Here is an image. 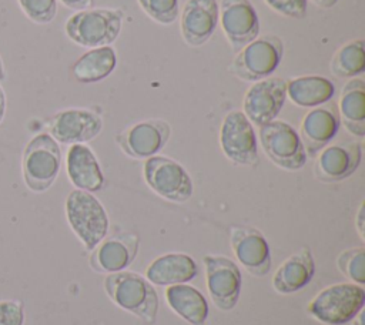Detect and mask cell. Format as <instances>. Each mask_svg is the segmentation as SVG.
<instances>
[{
    "mask_svg": "<svg viewBox=\"0 0 365 325\" xmlns=\"http://www.w3.org/2000/svg\"><path fill=\"white\" fill-rule=\"evenodd\" d=\"M104 289L121 309L148 325L155 322L160 301L153 284L145 277L130 271L111 272L104 278Z\"/></svg>",
    "mask_w": 365,
    "mask_h": 325,
    "instance_id": "obj_1",
    "label": "cell"
},
{
    "mask_svg": "<svg viewBox=\"0 0 365 325\" xmlns=\"http://www.w3.org/2000/svg\"><path fill=\"white\" fill-rule=\"evenodd\" d=\"M61 150L48 134L40 133L29 140L21 155V175L24 185L36 194L47 191L58 177Z\"/></svg>",
    "mask_w": 365,
    "mask_h": 325,
    "instance_id": "obj_2",
    "label": "cell"
},
{
    "mask_svg": "<svg viewBox=\"0 0 365 325\" xmlns=\"http://www.w3.org/2000/svg\"><path fill=\"white\" fill-rule=\"evenodd\" d=\"M121 24L123 13L117 9H87L67 19L64 33L77 46L97 48L114 43Z\"/></svg>",
    "mask_w": 365,
    "mask_h": 325,
    "instance_id": "obj_3",
    "label": "cell"
},
{
    "mask_svg": "<svg viewBox=\"0 0 365 325\" xmlns=\"http://www.w3.org/2000/svg\"><path fill=\"white\" fill-rule=\"evenodd\" d=\"M365 289L354 282H336L321 289L308 304V314L325 325L351 322L364 309Z\"/></svg>",
    "mask_w": 365,
    "mask_h": 325,
    "instance_id": "obj_4",
    "label": "cell"
},
{
    "mask_svg": "<svg viewBox=\"0 0 365 325\" xmlns=\"http://www.w3.org/2000/svg\"><path fill=\"white\" fill-rule=\"evenodd\" d=\"M67 222L86 249L91 251L108 232V215L103 204L88 191L73 190L66 197Z\"/></svg>",
    "mask_w": 365,
    "mask_h": 325,
    "instance_id": "obj_5",
    "label": "cell"
},
{
    "mask_svg": "<svg viewBox=\"0 0 365 325\" xmlns=\"http://www.w3.org/2000/svg\"><path fill=\"white\" fill-rule=\"evenodd\" d=\"M259 143L265 155L279 168L301 170L307 162V151L298 131L282 120H272L258 127Z\"/></svg>",
    "mask_w": 365,
    "mask_h": 325,
    "instance_id": "obj_6",
    "label": "cell"
},
{
    "mask_svg": "<svg viewBox=\"0 0 365 325\" xmlns=\"http://www.w3.org/2000/svg\"><path fill=\"white\" fill-rule=\"evenodd\" d=\"M284 43L275 34L257 37L244 46L235 56L231 70L245 81H258L269 77L281 63Z\"/></svg>",
    "mask_w": 365,
    "mask_h": 325,
    "instance_id": "obj_7",
    "label": "cell"
},
{
    "mask_svg": "<svg viewBox=\"0 0 365 325\" xmlns=\"http://www.w3.org/2000/svg\"><path fill=\"white\" fill-rule=\"evenodd\" d=\"M147 185L160 197L173 202H185L194 192L187 170L173 158L153 155L145 158L143 168Z\"/></svg>",
    "mask_w": 365,
    "mask_h": 325,
    "instance_id": "obj_8",
    "label": "cell"
},
{
    "mask_svg": "<svg viewBox=\"0 0 365 325\" xmlns=\"http://www.w3.org/2000/svg\"><path fill=\"white\" fill-rule=\"evenodd\" d=\"M220 147L234 164L252 167L258 162L257 134L242 111L234 110L224 117L220 128Z\"/></svg>",
    "mask_w": 365,
    "mask_h": 325,
    "instance_id": "obj_9",
    "label": "cell"
},
{
    "mask_svg": "<svg viewBox=\"0 0 365 325\" xmlns=\"http://www.w3.org/2000/svg\"><path fill=\"white\" fill-rule=\"evenodd\" d=\"M287 100V81L269 76L255 81L245 93L242 113L251 124L261 127L277 118Z\"/></svg>",
    "mask_w": 365,
    "mask_h": 325,
    "instance_id": "obj_10",
    "label": "cell"
},
{
    "mask_svg": "<svg viewBox=\"0 0 365 325\" xmlns=\"http://www.w3.org/2000/svg\"><path fill=\"white\" fill-rule=\"evenodd\" d=\"M204 267L207 289L211 301L221 311H231L241 294V271L238 265L224 255H205Z\"/></svg>",
    "mask_w": 365,
    "mask_h": 325,
    "instance_id": "obj_11",
    "label": "cell"
},
{
    "mask_svg": "<svg viewBox=\"0 0 365 325\" xmlns=\"http://www.w3.org/2000/svg\"><path fill=\"white\" fill-rule=\"evenodd\" d=\"M47 128L57 143L84 144L101 133L103 118L87 108H66L51 115Z\"/></svg>",
    "mask_w": 365,
    "mask_h": 325,
    "instance_id": "obj_12",
    "label": "cell"
},
{
    "mask_svg": "<svg viewBox=\"0 0 365 325\" xmlns=\"http://www.w3.org/2000/svg\"><path fill=\"white\" fill-rule=\"evenodd\" d=\"M218 23L234 51H240L259 34V19L250 0H221Z\"/></svg>",
    "mask_w": 365,
    "mask_h": 325,
    "instance_id": "obj_13",
    "label": "cell"
},
{
    "mask_svg": "<svg viewBox=\"0 0 365 325\" xmlns=\"http://www.w3.org/2000/svg\"><path fill=\"white\" fill-rule=\"evenodd\" d=\"M171 135L167 121L153 118L140 121L117 135L121 150L133 158H150L160 153Z\"/></svg>",
    "mask_w": 365,
    "mask_h": 325,
    "instance_id": "obj_14",
    "label": "cell"
},
{
    "mask_svg": "<svg viewBox=\"0 0 365 325\" xmlns=\"http://www.w3.org/2000/svg\"><path fill=\"white\" fill-rule=\"evenodd\" d=\"M362 160V145L356 141H339L325 145L315 161V175L324 182H336L352 175Z\"/></svg>",
    "mask_w": 365,
    "mask_h": 325,
    "instance_id": "obj_15",
    "label": "cell"
},
{
    "mask_svg": "<svg viewBox=\"0 0 365 325\" xmlns=\"http://www.w3.org/2000/svg\"><path fill=\"white\" fill-rule=\"evenodd\" d=\"M231 248L240 264L252 275L264 277L271 269L269 245L261 231L235 225L230 231Z\"/></svg>",
    "mask_w": 365,
    "mask_h": 325,
    "instance_id": "obj_16",
    "label": "cell"
},
{
    "mask_svg": "<svg viewBox=\"0 0 365 325\" xmlns=\"http://www.w3.org/2000/svg\"><path fill=\"white\" fill-rule=\"evenodd\" d=\"M220 20L217 0H187L180 17L184 41L191 47L205 44L214 34Z\"/></svg>",
    "mask_w": 365,
    "mask_h": 325,
    "instance_id": "obj_17",
    "label": "cell"
},
{
    "mask_svg": "<svg viewBox=\"0 0 365 325\" xmlns=\"http://www.w3.org/2000/svg\"><path fill=\"white\" fill-rule=\"evenodd\" d=\"M339 125L338 108L334 104L318 105L309 110L304 115L298 133L307 155L315 157L325 145H328L336 135Z\"/></svg>",
    "mask_w": 365,
    "mask_h": 325,
    "instance_id": "obj_18",
    "label": "cell"
},
{
    "mask_svg": "<svg viewBox=\"0 0 365 325\" xmlns=\"http://www.w3.org/2000/svg\"><path fill=\"white\" fill-rule=\"evenodd\" d=\"M138 252V237L133 232H118L103 238L90 257V265L98 272L124 271Z\"/></svg>",
    "mask_w": 365,
    "mask_h": 325,
    "instance_id": "obj_19",
    "label": "cell"
},
{
    "mask_svg": "<svg viewBox=\"0 0 365 325\" xmlns=\"http://www.w3.org/2000/svg\"><path fill=\"white\" fill-rule=\"evenodd\" d=\"M66 171L70 182L88 192L100 191L104 174L93 150L86 144H71L66 154Z\"/></svg>",
    "mask_w": 365,
    "mask_h": 325,
    "instance_id": "obj_20",
    "label": "cell"
},
{
    "mask_svg": "<svg viewBox=\"0 0 365 325\" xmlns=\"http://www.w3.org/2000/svg\"><path fill=\"white\" fill-rule=\"evenodd\" d=\"M314 274V255L308 247H302L279 264L272 277V287L282 295L295 294L311 282Z\"/></svg>",
    "mask_w": 365,
    "mask_h": 325,
    "instance_id": "obj_21",
    "label": "cell"
},
{
    "mask_svg": "<svg viewBox=\"0 0 365 325\" xmlns=\"http://www.w3.org/2000/svg\"><path fill=\"white\" fill-rule=\"evenodd\" d=\"M198 274L194 258L182 252H168L153 259L145 268V278L160 287L187 284Z\"/></svg>",
    "mask_w": 365,
    "mask_h": 325,
    "instance_id": "obj_22",
    "label": "cell"
},
{
    "mask_svg": "<svg viewBox=\"0 0 365 325\" xmlns=\"http://www.w3.org/2000/svg\"><path fill=\"white\" fill-rule=\"evenodd\" d=\"M164 296L168 306L190 325H205L208 302L195 287L188 284L168 285Z\"/></svg>",
    "mask_w": 365,
    "mask_h": 325,
    "instance_id": "obj_23",
    "label": "cell"
},
{
    "mask_svg": "<svg viewBox=\"0 0 365 325\" xmlns=\"http://www.w3.org/2000/svg\"><path fill=\"white\" fill-rule=\"evenodd\" d=\"M339 121L348 133L356 137L365 135V81L351 78L345 83L338 103Z\"/></svg>",
    "mask_w": 365,
    "mask_h": 325,
    "instance_id": "obj_24",
    "label": "cell"
},
{
    "mask_svg": "<svg viewBox=\"0 0 365 325\" xmlns=\"http://www.w3.org/2000/svg\"><path fill=\"white\" fill-rule=\"evenodd\" d=\"M335 94L334 83L322 76H301L287 81V98L298 107L314 108L328 103Z\"/></svg>",
    "mask_w": 365,
    "mask_h": 325,
    "instance_id": "obj_25",
    "label": "cell"
},
{
    "mask_svg": "<svg viewBox=\"0 0 365 325\" xmlns=\"http://www.w3.org/2000/svg\"><path fill=\"white\" fill-rule=\"evenodd\" d=\"M115 50L110 46L90 48L80 56L71 67V74L76 81L91 84L107 78L115 68Z\"/></svg>",
    "mask_w": 365,
    "mask_h": 325,
    "instance_id": "obj_26",
    "label": "cell"
},
{
    "mask_svg": "<svg viewBox=\"0 0 365 325\" xmlns=\"http://www.w3.org/2000/svg\"><path fill=\"white\" fill-rule=\"evenodd\" d=\"M331 70L336 77L354 78L365 70L364 40H352L338 48L332 61Z\"/></svg>",
    "mask_w": 365,
    "mask_h": 325,
    "instance_id": "obj_27",
    "label": "cell"
},
{
    "mask_svg": "<svg viewBox=\"0 0 365 325\" xmlns=\"http://www.w3.org/2000/svg\"><path fill=\"white\" fill-rule=\"evenodd\" d=\"M338 269L354 284H365V248L354 247L342 251L336 258Z\"/></svg>",
    "mask_w": 365,
    "mask_h": 325,
    "instance_id": "obj_28",
    "label": "cell"
},
{
    "mask_svg": "<svg viewBox=\"0 0 365 325\" xmlns=\"http://www.w3.org/2000/svg\"><path fill=\"white\" fill-rule=\"evenodd\" d=\"M23 14L36 24H48L57 14V0H16Z\"/></svg>",
    "mask_w": 365,
    "mask_h": 325,
    "instance_id": "obj_29",
    "label": "cell"
},
{
    "mask_svg": "<svg viewBox=\"0 0 365 325\" xmlns=\"http://www.w3.org/2000/svg\"><path fill=\"white\" fill-rule=\"evenodd\" d=\"M143 11L160 24H171L177 20L178 0H137Z\"/></svg>",
    "mask_w": 365,
    "mask_h": 325,
    "instance_id": "obj_30",
    "label": "cell"
},
{
    "mask_svg": "<svg viewBox=\"0 0 365 325\" xmlns=\"http://www.w3.org/2000/svg\"><path fill=\"white\" fill-rule=\"evenodd\" d=\"M26 311L20 299H0V325H24Z\"/></svg>",
    "mask_w": 365,
    "mask_h": 325,
    "instance_id": "obj_31",
    "label": "cell"
},
{
    "mask_svg": "<svg viewBox=\"0 0 365 325\" xmlns=\"http://www.w3.org/2000/svg\"><path fill=\"white\" fill-rule=\"evenodd\" d=\"M265 4L275 13L289 17L302 19L307 16L308 0H264Z\"/></svg>",
    "mask_w": 365,
    "mask_h": 325,
    "instance_id": "obj_32",
    "label": "cell"
},
{
    "mask_svg": "<svg viewBox=\"0 0 365 325\" xmlns=\"http://www.w3.org/2000/svg\"><path fill=\"white\" fill-rule=\"evenodd\" d=\"M66 7L71 10H87L94 4V0H60Z\"/></svg>",
    "mask_w": 365,
    "mask_h": 325,
    "instance_id": "obj_33",
    "label": "cell"
},
{
    "mask_svg": "<svg viewBox=\"0 0 365 325\" xmlns=\"http://www.w3.org/2000/svg\"><path fill=\"white\" fill-rule=\"evenodd\" d=\"M355 227H356V231L359 234V237L364 239L365 238V207H364V202H361L358 211H356V215H355Z\"/></svg>",
    "mask_w": 365,
    "mask_h": 325,
    "instance_id": "obj_34",
    "label": "cell"
},
{
    "mask_svg": "<svg viewBox=\"0 0 365 325\" xmlns=\"http://www.w3.org/2000/svg\"><path fill=\"white\" fill-rule=\"evenodd\" d=\"M6 113H7V96L3 86L0 84V124L6 117Z\"/></svg>",
    "mask_w": 365,
    "mask_h": 325,
    "instance_id": "obj_35",
    "label": "cell"
},
{
    "mask_svg": "<svg viewBox=\"0 0 365 325\" xmlns=\"http://www.w3.org/2000/svg\"><path fill=\"white\" fill-rule=\"evenodd\" d=\"M309 1H312L315 6H318L321 9H329V7L335 6L338 0H309Z\"/></svg>",
    "mask_w": 365,
    "mask_h": 325,
    "instance_id": "obj_36",
    "label": "cell"
},
{
    "mask_svg": "<svg viewBox=\"0 0 365 325\" xmlns=\"http://www.w3.org/2000/svg\"><path fill=\"white\" fill-rule=\"evenodd\" d=\"M352 325H364V309L359 311L352 319Z\"/></svg>",
    "mask_w": 365,
    "mask_h": 325,
    "instance_id": "obj_37",
    "label": "cell"
},
{
    "mask_svg": "<svg viewBox=\"0 0 365 325\" xmlns=\"http://www.w3.org/2000/svg\"><path fill=\"white\" fill-rule=\"evenodd\" d=\"M6 78H7V73H6L4 61H3V58H1V56H0V83L6 81Z\"/></svg>",
    "mask_w": 365,
    "mask_h": 325,
    "instance_id": "obj_38",
    "label": "cell"
}]
</instances>
